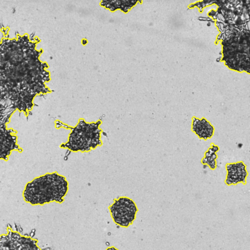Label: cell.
I'll use <instances>...</instances> for the list:
<instances>
[{
  "label": "cell",
  "instance_id": "1",
  "mask_svg": "<svg viewBox=\"0 0 250 250\" xmlns=\"http://www.w3.org/2000/svg\"><path fill=\"white\" fill-rule=\"evenodd\" d=\"M208 15L219 31L221 62L229 69L250 74V0H213Z\"/></svg>",
  "mask_w": 250,
  "mask_h": 250
},
{
  "label": "cell",
  "instance_id": "2",
  "mask_svg": "<svg viewBox=\"0 0 250 250\" xmlns=\"http://www.w3.org/2000/svg\"><path fill=\"white\" fill-rule=\"evenodd\" d=\"M68 190L66 178L56 172L47 173L27 183L22 196L32 205H43L51 202L61 203Z\"/></svg>",
  "mask_w": 250,
  "mask_h": 250
},
{
  "label": "cell",
  "instance_id": "3",
  "mask_svg": "<svg viewBox=\"0 0 250 250\" xmlns=\"http://www.w3.org/2000/svg\"><path fill=\"white\" fill-rule=\"evenodd\" d=\"M101 120L91 123L80 119L74 126L66 125L60 121L55 122L56 127H62L70 130L67 141L60 146L62 148L73 152H88L103 145L101 140L102 129L100 127Z\"/></svg>",
  "mask_w": 250,
  "mask_h": 250
},
{
  "label": "cell",
  "instance_id": "4",
  "mask_svg": "<svg viewBox=\"0 0 250 250\" xmlns=\"http://www.w3.org/2000/svg\"><path fill=\"white\" fill-rule=\"evenodd\" d=\"M109 209L114 221L124 227H128L132 223L138 211L135 202L125 196L115 199Z\"/></svg>",
  "mask_w": 250,
  "mask_h": 250
},
{
  "label": "cell",
  "instance_id": "5",
  "mask_svg": "<svg viewBox=\"0 0 250 250\" xmlns=\"http://www.w3.org/2000/svg\"><path fill=\"white\" fill-rule=\"evenodd\" d=\"M0 250H41L37 241L30 237L21 235L17 232L8 230L0 238Z\"/></svg>",
  "mask_w": 250,
  "mask_h": 250
},
{
  "label": "cell",
  "instance_id": "6",
  "mask_svg": "<svg viewBox=\"0 0 250 250\" xmlns=\"http://www.w3.org/2000/svg\"><path fill=\"white\" fill-rule=\"evenodd\" d=\"M17 131L8 128L7 125L0 124V158L4 161L8 160L9 156L13 150L21 152L23 149L17 144Z\"/></svg>",
  "mask_w": 250,
  "mask_h": 250
},
{
  "label": "cell",
  "instance_id": "7",
  "mask_svg": "<svg viewBox=\"0 0 250 250\" xmlns=\"http://www.w3.org/2000/svg\"><path fill=\"white\" fill-rule=\"evenodd\" d=\"M226 169L227 171L225 184L228 186L236 185L239 183L245 185L248 172L247 166L242 161L227 164Z\"/></svg>",
  "mask_w": 250,
  "mask_h": 250
},
{
  "label": "cell",
  "instance_id": "8",
  "mask_svg": "<svg viewBox=\"0 0 250 250\" xmlns=\"http://www.w3.org/2000/svg\"><path fill=\"white\" fill-rule=\"evenodd\" d=\"M191 120V131L199 139L206 141L213 136L214 127L205 118L200 119L193 116Z\"/></svg>",
  "mask_w": 250,
  "mask_h": 250
},
{
  "label": "cell",
  "instance_id": "9",
  "mask_svg": "<svg viewBox=\"0 0 250 250\" xmlns=\"http://www.w3.org/2000/svg\"><path fill=\"white\" fill-rule=\"evenodd\" d=\"M219 149L217 146L212 144L210 147L205 152L204 157L201 160V163L203 165H206L209 167L214 170L217 167L216 159L217 156L216 152Z\"/></svg>",
  "mask_w": 250,
  "mask_h": 250
},
{
  "label": "cell",
  "instance_id": "10",
  "mask_svg": "<svg viewBox=\"0 0 250 250\" xmlns=\"http://www.w3.org/2000/svg\"><path fill=\"white\" fill-rule=\"evenodd\" d=\"M106 250H118L113 247H112L107 248Z\"/></svg>",
  "mask_w": 250,
  "mask_h": 250
}]
</instances>
